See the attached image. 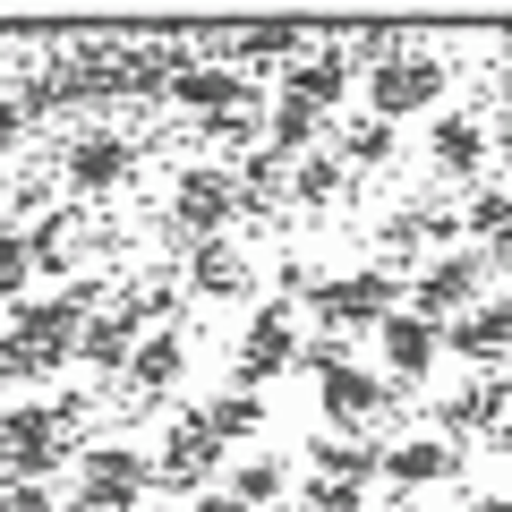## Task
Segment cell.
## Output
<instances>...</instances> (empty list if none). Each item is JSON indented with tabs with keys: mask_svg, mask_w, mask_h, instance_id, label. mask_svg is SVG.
I'll return each mask as SVG.
<instances>
[{
	"mask_svg": "<svg viewBox=\"0 0 512 512\" xmlns=\"http://www.w3.org/2000/svg\"><path fill=\"white\" fill-rule=\"evenodd\" d=\"M410 308V282L393 274V265H359V274H325V291L308 299V316H316V333H376L384 316H402Z\"/></svg>",
	"mask_w": 512,
	"mask_h": 512,
	"instance_id": "cell-1",
	"label": "cell"
},
{
	"mask_svg": "<svg viewBox=\"0 0 512 512\" xmlns=\"http://www.w3.org/2000/svg\"><path fill=\"white\" fill-rule=\"evenodd\" d=\"M359 103H367V120H384V128L419 120V111H436V103H444V60L427 52V43H410V52L376 60V69L359 77Z\"/></svg>",
	"mask_w": 512,
	"mask_h": 512,
	"instance_id": "cell-2",
	"label": "cell"
},
{
	"mask_svg": "<svg viewBox=\"0 0 512 512\" xmlns=\"http://www.w3.org/2000/svg\"><path fill=\"white\" fill-rule=\"evenodd\" d=\"M487 291H495L487 248H444V256H427L419 274H410V316H427V325H453V316H470Z\"/></svg>",
	"mask_w": 512,
	"mask_h": 512,
	"instance_id": "cell-3",
	"label": "cell"
},
{
	"mask_svg": "<svg viewBox=\"0 0 512 512\" xmlns=\"http://www.w3.org/2000/svg\"><path fill=\"white\" fill-rule=\"evenodd\" d=\"M231 222H239V188H231V171H222V163H188L180 180H171V214H163V231L180 239V248L231 239Z\"/></svg>",
	"mask_w": 512,
	"mask_h": 512,
	"instance_id": "cell-4",
	"label": "cell"
},
{
	"mask_svg": "<svg viewBox=\"0 0 512 512\" xmlns=\"http://www.w3.org/2000/svg\"><path fill=\"white\" fill-rule=\"evenodd\" d=\"M222 470H231V453L205 436L197 410H180V419H171V436H163V453H154V495H180V504H197V495L222 487Z\"/></svg>",
	"mask_w": 512,
	"mask_h": 512,
	"instance_id": "cell-5",
	"label": "cell"
},
{
	"mask_svg": "<svg viewBox=\"0 0 512 512\" xmlns=\"http://www.w3.org/2000/svg\"><path fill=\"white\" fill-rule=\"evenodd\" d=\"M146 495H154V453L146 444H86V453H77V504L137 512Z\"/></svg>",
	"mask_w": 512,
	"mask_h": 512,
	"instance_id": "cell-6",
	"label": "cell"
},
{
	"mask_svg": "<svg viewBox=\"0 0 512 512\" xmlns=\"http://www.w3.org/2000/svg\"><path fill=\"white\" fill-rule=\"evenodd\" d=\"M299 342H308L299 316L265 299V308L248 316V333H239V350H231V384H239V393H265L274 376H291V367H299Z\"/></svg>",
	"mask_w": 512,
	"mask_h": 512,
	"instance_id": "cell-7",
	"label": "cell"
},
{
	"mask_svg": "<svg viewBox=\"0 0 512 512\" xmlns=\"http://www.w3.org/2000/svg\"><path fill=\"white\" fill-rule=\"evenodd\" d=\"M0 470L35 478V487H52V478L69 470V444H60V427H52V402H9L0 410Z\"/></svg>",
	"mask_w": 512,
	"mask_h": 512,
	"instance_id": "cell-8",
	"label": "cell"
},
{
	"mask_svg": "<svg viewBox=\"0 0 512 512\" xmlns=\"http://www.w3.org/2000/svg\"><path fill=\"white\" fill-rule=\"evenodd\" d=\"M60 180L77 188V197H120L128 180H137V137H120V128H77L69 146H60Z\"/></svg>",
	"mask_w": 512,
	"mask_h": 512,
	"instance_id": "cell-9",
	"label": "cell"
},
{
	"mask_svg": "<svg viewBox=\"0 0 512 512\" xmlns=\"http://www.w3.org/2000/svg\"><path fill=\"white\" fill-rule=\"evenodd\" d=\"M444 359H461L470 376H504L512 367V291H487L470 316L444 325Z\"/></svg>",
	"mask_w": 512,
	"mask_h": 512,
	"instance_id": "cell-10",
	"label": "cell"
},
{
	"mask_svg": "<svg viewBox=\"0 0 512 512\" xmlns=\"http://www.w3.org/2000/svg\"><path fill=\"white\" fill-rule=\"evenodd\" d=\"M316 410H325V427H350V436H367V427L393 410V384H384V367L367 359H342L316 376Z\"/></svg>",
	"mask_w": 512,
	"mask_h": 512,
	"instance_id": "cell-11",
	"label": "cell"
},
{
	"mask_svg": "<svg viewBox=\"0 0 512 512\" xmlns=\"http://www.w3.org/2000/svg\"><path fill=\"white\" fill-rule=\"evenodd\" d=\"M461 461H470V453H461V444H444L436 427H427V436H393V444H384L376 487H393V504H410L419 487H453Z\"/></svg>",
	"mask_w": 512,
	"mask_h": 512,
	"instance_id": "cell-12",
	"label": "cell"
},
{
	"mask_svg": "<svg viewBox=\"0 0 512 512\" xmlns=\"http://www.w3.org/2000/svg\"><path fill=\"white\" fill-rule=\"evenodd\" d=\"M376 359H384V384L393 393H419L427 376H436V359H444V325H427V316H384L376 325Z\"/></svg>",
	"mask_w": 512,
	"mask_h": 512,
	"instance_id": "cell-13",
	"label": "cell"
},
{
	"mask_svg": "<svg viewBox=\"0 0 512 512\" xmlns=\"http://www.w3.org/2000/svg\"><path fill=\"white\" fill-rule=\"evenodd\" d=\"M180 384H188V333H180V325L137 333V359H128L120 393H128V402H171Z\"/></svg>",
	"mask_w": 512,
	"mask_h": 512,
	"instance_id": "cell-14",
	"label": "cell"
},
{
	"mask_svg": "<svg viewBox=\"0 0 512 512\" xmlns=\"http://www.w3.org/2000/svg\"><path fill=\"white\" fill-rule=\"evenodd\" d=\"M180 291H188V299H205V308H231V299H248V291H256V265L231 248V239H205V248H188V256H180Z\"/></svg>",
	"mask_w": 512,
	"mask_h": 512,
	"instance_id": "cell-15",
	"label": "cell"
},
{
	"mask_svg": "<svg viewBox=\"0 0 512 512\" xmlns=\"http://www.w3.org/2000/svg\"><path fill=\"white\" fill-rule=\"evenodd\" d=\"M504 419H512V393H504V376H470L461 393H444V402H436V436H444V444L495 436Z\"/></svg>",
	"mask_w": 512,
	"mask_h": 512,
	"instance_id": "cell-16",
	"label": "cell"
},
{
	"mask_svg": "<svg viewBox=\"0 0 512 512\" xmlns=\"http://www.w3.org/2000/svg\"><path fill=\"white\" fill-rule=\"evenodd\" d=\"M325 146H333V111L299 103V94H274V103H265V154H274V163H308V154H325Z\"/></svg>",
	"mask_w": 512,
	"mask_h": 512,
	"instance_id": "cell-17",
	"label": "cell"
},
{
	"mask_svg": "<svg viewBox=\"0 0 512 512\" xmlns=\"http://www.w3.org/2000/svg\"><path fill=\"white\" fill-rule=\"evenodd\" d=\"M376 470H384V444L376 436H350V427H316V436H308V478L376 487Z\"/></svg>",
	"mask_w": 512,
	"mask_h": 512,
	"instance_id": "cell-18",
	"label": "cell"
},
{
	"mask_svg": "<svg viewBox=\"0 0 512 512\" xmlns=\"http://www.w3.org/2000/svg\"><path fill=\"white\" fill-rule=\"evenodd\" d=\"M291 487H299V470L282 453H239L231 470H222V495H231L239 512H282V504H291Z\"/></svg>",
	"mask_w": 512,
	"mask_h": 512,
	"instance_id": "cell-19",
	"label": "cell"
},
{
	"mask_svg": "<svg viewBox=\"0 0 512 512\" xmlns=\"http://www.w3.org/2000/svg\"><path fill=\"white\" fill-rule=\"evenodd\" d=\"M350 86H359V69H350V52H342V43H325V52H299L291 69H282V86H274V94H299V103L333 111V103H342Z\"/></svg>",
	"mask_w": 512,
	"mask_h": 512,
	"instance_id": "cell-20",
	"label": "cell"
},
{
	"mask_svg": "<svg viewBox=\"0 0 512 512\" xmlns=\"http://www.w3.org/2000/svg\"><path fill=\"white\" fill-rule=\"evenodd\" d=\"M427 163H436L444 180H478V163H487V120H478V111H436Z\"/></svg>",
	"mask_w": 512,
	"mask_h": 512,
	"instance_id": "cell-21",
	"label": "cell"
},
{
	"mask_svg": "<svg viewBox=\"0 0 512 512\" xmlns=\"http://www.w3.org/2000/svg\"><path fill=\"white\" fill-rule=\"evenodd\" d=\"M128 359H137V325H128V316H94L86 333H77V367H86V376H103V384H120L128 376Z\"/></svg>",
	"mask_w": 512,
	"mask_h": 512,
	"instance_id": "cell-22",
	"label": "cell"
},
{
	"mask_svg": "<svg viewBox=\"0 0 512 512\" xmlns=\"http://www.w3.org/2000/svg\"><path fill=\"white\" fill-rule=\"evenodd\" d=\"M26 248H35V282H69L77 256H86V231H77V214L60 205V214H43L35 231H26Z\"/></svg>",
	"mask_w": 512,
	"mask_h": 512,
	"instance_id": "cell-23",
	"label": "cell"
},
{
	"mask_svg": "<svg viewBox=\"0 0 512 512\" xmlns=\"http://www.w3.org/2000/svg\"><path fill=\"white\" fill-rule=\"evenodd\" d=\"M197 419H205V436L231 453V444H256V436H265V419H274V410H265V393H239V384H231V393H214Z\"/></svg>",
	"mask_w": 512,
	"mask_h": 512,
	"instance_id": "cell-24",
	"label": "cell"
},
{
	"mask_svg": "<svg viewBox=\"0 0 512 512\" xmlns=\"http://www.w3.org/2000/svg\"><path fill=\"white\" fill-rule=\"evenodd\" d=\"M231 188H239V214L274 222V205H291V163H274V154H248V163L231 171Z\"/></svg>",
	"mask_w": 512,
	"mask_h": 512,
	"instance_id": "cell-25",
	"label": "cell"
},
{
	"mask_svg": "<svg viewBox=\"0 0 512 512\" xmlns=\"http://www.w3.org/2000/svg\"><path fill=\"white\" fill-rule=\"evenodd\" d=\"M350 197V163H342V154H308V163H291V205H308V214H316V205H342Z\"/></svg>",
	"mask_w": 512,
	"mask_h": 512,
	"instance_id": "cell-26",
	"label": "cell"
},
{
	"mask_svg": "<svg viewBox=\"0 0 512 512\" xmlns=\"http://www.w3.org/2000/svg\"><path fill=\"white\" fill-rule=\"evenodd\" d=\"M504 231H512V188L504 180L470 188V205H461V248H495Z\"/></svg>",
	"mask_w": 512,
	"mask_h": 512,
	"instance_id": "cell-27",
	"label": "cell"
},
{
	"mask_svg": "<svg viewBox=\"0 0 512 512\" xmlns=\"http://www.w3.org/2000/svg\"><path fill=\"white\" fill-rule=\"evenodd\" d=\"M350 163V180H359V171H384L393 163V154H402V128H384V120H350L342 128V146H333Z\"/></svg>",
	"mask_w": 512,
	"mask_h": 512,
	"instance_id": "cell-28",
	"label": "cell"
},
{
	"mask_svg": "<svg viewBox=\"0 0 512 512\" xmlns=\"http://www.w3.org/2000/svg\"><path fill=\"white\" fill-rule=\"evenodd\" d=\"M26 291H35V248L18 222H0V308H18Z\"/></svg>",
	"mask_w": 512,
	"mask_h": 512,
	"instance_id": "cell-29",
	"label": "cell"
},
{
	"mask_svg": "<svg viewBox=\"0 0 512 512\" xmlns=\"http://www.w3.org/2000/svg\"><path fill=\"white\" fill-rule=\"evenodd\" d=\"M231 52H239V60H274V69H291V60L308 52V35H299V26H248V35H231Z\"/></svg>",
	"mask_w": 512,
	"mask_h": 512,
	"instance_id": "cell-30",
	"label": "cell"
},
{
	"mask_svg": "<svg viewBox=\"0 0 512 512\" xmlns=\"http://www.w3.org/2000/svg\"><path fill=\"white\" fill-rule=\"evenodd\" d=\"M376 248H384V256H410V265H427V222H419V205H393V214L376 222Z\"/></svg>",
	"mask_w": 512,
	"mask_h": 512,
	"instance_id": "cell-31",
	"label": "cell"
},
{
	"mask_svg": "<svg viewBox=\"0 0 512 512\" xmlns=\"http://www.w3.org/2000/svg\"><path fill=\"white\" fill-rule=\"evenodd\" d=\"M291 512H367V487H333V478H299Z\"/></svg>",
	"mask_w": 512,
	"mask_h": 512,
	"instance_id": "cell-32",
	"label": "cell"
},
{
	"mask_svg": "<svg viewBox=\"0 0 512 512\" xmlns=\"http://www.w3.org/2000/svg\"><path fill=\"white\" fill-rule=\"evenodd\" d=\"M52 427H60L69 453H86L94 444V393H52Z\"/></svg>",
	"mask_w": 512,
	"mask_h": 512,
	"instance_id": "cell-33",
	"label": "cell"
},
{
	"mask_svg": "<svg viewBox=\"0 0 512 512\" xmlns=\"http://www.w3.org/2000/svg\"><path fill=\"white\" fill-rule=\"evenodd\" d=\"M52 180H60V171H26V180H9V214H35V222H43V205H52Z\"/></svg>",
	"mask_w": 512,
	"mask_h": 512,
	"instance_id": "cell-34",
	"label": "cell"
},
{
	"mask_svg": "<svg viewBox=\"0 0 512 512\" xmlns=\"http://www.w3.org/2000/svg\"><path fill=\"white\" fill-rule=\"evenodd\" d=\"M342 359H350L342 333H308V342H299V367H308V376H325V367H342Z\"/></svg>",
	"mask_w": 512,
	"mask_h": 512,
	"instance_id": "cell-35",
	"label": "cell"
},
{
	"mask_svg": "<svg viewBox=\"0 0 512 512\" xmlns=\"http://www.w3.org/2000/svg\"><path fill=\"white\" fill-rule=\"evenodd\" d=\"M0 512H60V495L35 487V478H9V487H0Z\"/></svg>",
	"mask_w": 512,
	"mask_h": 512,
	"instance_id": "cell-36",
	"label": "cell"
},
{
	"mask_svg": "<svg viewBox=\"0 0 512 512\" xmlns=\"http://www.w3.org/2000/svg\"><path fill=\"white\" fill-rule=\"evenodd\" d=\"M9 146H26V111H18V94L0 86V163H9Z\"/></svg>",
	"mask_w": 512,
	"mask_h": 512,
	"instance_id": "cell-37",
	"label": "cell"
},
{
	"mask_svg": "<svg viewBox=\"0 0 512 512\" xmlns=\"http://www.w3.org/2000/svg\"><path fill=\"white\" fill-rule=\"evenodd\" d=\"M487 154L512 171V111H504V120H487Z\"/></svg>",
	"mask_w": 512,
	"mask_h": 512,
	"instance_id": "cell-38",
	"label": "cell"
},
{
	"mask_svg": "<svg viewBox=\"0 0 512 512\" xmlns=\"http://www.w3.org/2000/svg\"><path fill=\"white\" fill-rule=\"evenodd\" d=\"M461 512H512V504H504V487H495V495H461Z\"/></svg>",
	"mask_w": 512,
	"mask_h": 512,
	"instance_id": "cell-39",
	"label": "cell"
},
{
	"mask_svg": "<svg viewBox=\"0 0 512 512\" xmlns=\"http://www.w3.org/2000/svg\"><path fill=\"white\" fill-rule=\"evenodd\" d=\"M18 402V367H9V350H0V410Z\"/></svg>",
	"mask_w": 512,
	"mask_h": 512,
	"instance_id": "cell-40",
	"label": "cell"
},
{
	"mask_svg": "<svg viewBox=\"0 0 512 512\" xmlns=\"http://www.w3.org/2000/svg\"><path fill=\"white\" fill-rule=\"evenodd\" d=\"M180 512H239V504H231V495L214 487V495H197V504H180Z\"/></svg>",
	"mask_w": 512,
	"mask_h": 512,
	"instance_id": "cell-41",
	"label": "cell"
},
{
	"mask_svg": "<svg viewBox=\"0 0 512 512\" xmlns=\"http://www.w3.org/2000/svg\"><path fill=\"white\" fill-rule=\"evenodd\" d=\"M487 265H495V274H512V231H504V239L487 248Z\"/></svg>",
	"mask_w": 512,
	"mask_h": 512,
	"instance_id": "cell-42",
	"label": "cell"
},
{
	"mask_svg": "<svg viewBox=\"0 0 512 512\" xmlns=\"http://www.w3.org/2000/svg\"><path fill=\"white\" fill-rule=\"evenodd\" d=\"M9 180H18V171H9V163H0V214H9Z\"/></svg>",
	"mask_w": 512,
	"mask_h": 512,
	"instance_id": "cell-43",
	"label": "cell"
},
{
	"mask_svg": "<svg viewBox=\"0 0 512 512\" xmlns=\"http://www.w3.org/2000/svg\"><path fill=\"white\" fill-rule=\"evenodd\" d=\"M60 512H94V504H77V495H69V504H60Z\"/></svg>",
	"mask_w": 512,
	"mask_h": 512,
	"instance_id": "cell-44",
	"label": "cell"
},
{
	"mask_svg": "<svg viewBox=\"0 0 512 512\" xmlns=\"http://www.w3.org/2000/svg\"><path fill=\"white\" fill-rule=\"evenodd\" d=\"M384 512H427V504H384Z\"/></svg>",
	"mask_w": 512,
	"mask_h": 512,
	"instance_id": "cell-45",
	"label": "cell"
},
{
	"mask_svg": "<svg viewBox=\"0 0 512 512\" xmlns=\"http://www.w3.org/2000/svg\"><path fill=\"white\" fill-rule=\"evenodd\" d=\"M504 504H512V478H504Z\"/></svg>",
	"mask_w": 512,
	"mask_h": 512,
	"instance_id": "cell-46",
	"label": "cell"
},
{
	"mask_svg": "<svg viewBox=\"0 0 512 512\" xmlns=\"http://www.w3.org/2000/svg\"><path fill=\"white\" fill-rule=\"evenodd\" d=\"M0 487H9V470H0Z\"/></svg>",
	"mask_w": 512,
	"mask_h": 512,
	"instance_id": "cell-47",
	"label": "cell"
},
{
	"mask_svg": "<svg viewBox=\"0 0 512 512\" xmlns=\"http://www.w3.org/2000/svg\"><path fill=\"white\" fill-rule=\"evenodd\" d=\"M282 512H291V504H282Z\"/></svg>",
	"mask_w": 512,
	"mask_h": 512,
	"instance_id": "cell-48",
	"label": "cell"
}]
</instances>
